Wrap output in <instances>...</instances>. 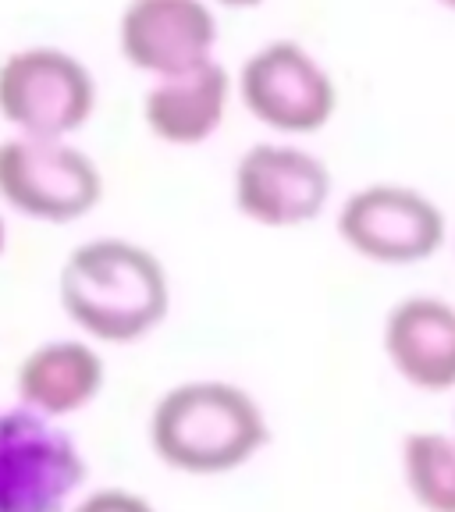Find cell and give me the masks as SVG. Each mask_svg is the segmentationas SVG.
<instances>
[{
	"label": "cell",
	"instance_id": "6da1fadb",
	"mask_svg": "<svg viewBox=\"0 0 455 512\" xmlns=\"http://www.w3.org/2000/svg\"><path fill=\"white\" fill-rule=\"evenodd\" d=\"M57 303L86 342L136 345L171 313V274L150 246L96 235L68 249L57 271Z\"/></svg>",
	"mask_w": 455,
	"mask_h": 512
},
{
	"label": "cell",
	"instance_id": "7a4b0ae2",
	"mask_svg": "<svg viewBox=\"0 0 455 512\" xmlns=\"http://www.w3.org/2000/svg\"><path fill=\"white\" fill-rule=\"evenodd\" d=\"M271 445V420L242 384L200 377L153 402L150 448L185 477H224L253 463Z\"/></svg>",
	"mask_w": 455,
	"mask_h": 512
},
{
	"label": "cell",
	"instance_id": "3957f363",
	"mask_svg": "<svg viewBox=\"0 0 455 512\" xmlns=\"http://www.w3.org/2000/svg\"><path fill=\"white\" fill-rule=\"evenodd\" d=\"M239 104L281 139L313 136L338 111V79L324 57L296 36L253 47L232 72Z\"/></svg>",
	"mask_w": 455,
	"mask_h": 512
},
{
	"label": "cell",
	"instance_id": "277c9868",
	"mask_svg": "<svg viewBox=\"0 0 455 512\" xmlns=\"http://www.w3.org/2000/svg\"><path fill=\"white\" fill-rule=\"evenodd\" d=\"M335 232L367 264L420 267L448 246L452 228L431 192L406 182H367L338 200Z\"/></svg>",
	"mask_w": 455,
	"mask_h": 512
},
{
	"label": "cell",
	"instance_id": "5b68a950",
	"mask_svg": "<svg viewBox=\"0 0 455 512\" xmlns=\"http://www.w3.org/2000/svg\"><path fill=\"white\" fill-rule=\"evenodd\" d=\"M93 68L57 43H22L0 57V118L22 136L72 139L96 111Z\"/></svg>",
	"mask_w": 455,
	"mask_h": 512
},
{
	"label": "cell",
	"instance_id": "8992f818",
	"mask_svg": "<svg viewBox=\"0 0 455 512\" xmlns=\"http://www.w3.org/2000/svg\"><path fill=\"white\" fill-rule=\"evenodd\" d=\"M104 200V171L75 139L22 136L0 139V203L47 224L93 214Z\"/></svg>",
	"mask_w": 455,
	"mask_h": 512
},
{
	"label": "cell",
	"instance_id": "52a82bcc",
	"mask_svg": "<svg viewBox=\"0 0 455 512\" xmlns=\"http://www.w3.org/2000/svg\"><path fill=\"white\" fill-rule=\"evenodd\" d=\"M86 477L82 448L61 424L0 409V512H68Z\"/></svg>",
	"mask_w": 455,
	"mask_h": 512
},
{
	"label": "cell",
	"instance_id": "ba28073f",
	"mask_svg": "<svg viewBox=\"0 0 455 512\" xmlns=\"http://www.w3.org/2000/svg\"><path fill=\"white\" fill-rule=\"evenodd\" d=\"M335 175L328 160L296 139H260L232 168V200L260 228H303L331 207Z\"/></svg>",
	"mask_w": 455,
	"mask_h": 512
},
{
	"label": "cell",
	"instance_id": "9c48e42d",
	"mask_svg": "<svg viewBox=\"0 0 455 512\" xmlns=\"http://www.w3.org/2000/svg\"><path fill=\"white\" fill-rule=\"evenodd\" d=\"M114 32L121 57L160 79L214 61L221 22L210 0H125Z\"/></svg>",
	"mask_w": 455,
	"mask_h": 512
},
{
	"label": "cell",
	"instance_id": "30bf717a",
	"mask_svg": "<svg viewBox=\"0 0 455 512\" xmlns=\"http://www.w3.org/2000/svg\"><path fill=\"white\" fill-rule=\"evenodd\" d=\"M381 352L406 388L420 395H455V303L413 292L388 306Z\"/></svg>",
	"mask_w": 455,
	"mask_h": 512
},
{
	"label": "cell",
	"instance_id": "8fae6325",
	"mask_svg": "<svg viewBox=\"0 0 455 512\" xmlns=\"http://www.w3.org/2000/svg\"><path fill=\"white\" fill-rule=\"evenodd\" d=\"M235 82L221 57L150 79L143 93V121L160 143L203 146L221 132L232 107Z\"/></svg>",
	"mask_w": 455,
	"mask_h": 512
},
{
	"label": "cell",
	"instance_id": "7c38bea8",
	"mask_svg": "<svg viewBox=\"0 0 455 512\" xmlns=\"http://www.w3.org/2000/svg\"><path fill=\"white\" fill-rule=\"evenodd\" d=\"M107 384L104 356L86 338H50L29 349L15 370V399L43 420H68L89 409Z\"/></svg>",
	"mask_w": 455,
	"mask_h": 512
},
{
	"label": "cell",
	"instance_id": "4fadbf2b",
	"mask_svg": "<svg viewBox=\"0 0 455 512\" xmlns=\"http://www.w3.org/2000/svg\"><path fill=\"white\" fill-rule=\"evenodd\" d=\"M399 480L420 512H455V434L448 427L402 434Z\"/></svg>",
	"mask_w": 455,
	"mask_h": 512
},
{
	"label": "cell",
	"instance_id": "5bb4252c",
	"mask_svg": "<svg viewBox=\"0 0 455 512\" xmlns=\"http://www.w3.org/2000/svg\"><path fill=\"white\" fill-rule=\"evenodd\" d=\"M68 512H157V505L150 498L136 495L125 488H96L79 495V502Z\"/></svg>",
	"mask_w": 455,
	"mask_h": 512
},
{
	"label": "cell",
	"instance_id": "9a60e30c",
	"mask_svg": "<svg viewBox=\"0 0 455 512\" xmlns=\"http://www.w3.org/2000/svg\"><path fill=\"white\" fill-rule=\"evenodd\" d=\"M210 4H224V8H256L264 0H210Z\"/></svg>",
	"mask_w": 455,
	"mask_h": 512
},
{
	"label": "cell",
	"instance_id": "2e32d148",
	"mask_svg": "<svg viewBox=\"0 0 455 512\" xmlns=\"http://www.w3.org/2000/svg\"><path fill=\"white\" fill-rule=\"evenodd\" d=\"M8 249V221H4V210H0V256Z\"/></svg>",
	"mask_w": 455,
	"mask_h": 512
},
{
	"label": "cell",
	"instance_id": "e0dca14e",
	"mask_svg": "<svg viewBox=\"0 0 455 512\" xmlns=\"http://www.w3.org/2000/svg\"><path fill=\"white\" fill-rule=\"evenodd\" d=\"M438 8H445V11H455V0H434Z\"/></svg>",
	"mask_w": 455,
	"mask_h": 512
},
{
	"label": "cell",
	"instance_id": "ac0fdd59",
	"mask_svg": "<svg viewBox=\"0 0 455 512\" xmlns=\"http://www.w3.org/2000/svg\"><path fill=\"white\" fill-rule=\"evenodd\" d=\"M448 249H452V260H455V228H452V235H448Z\"/></svg>",
	"mask_w": 455,
	"mask_h": 512
},
{
	"label": "cell",
	"instance_id": "d6986e66",
	"mask_svg": "<svg viewBox=\"0 0 455 512\" xmlns=\"http://www.w3.org/2000/svg\"><path fill=\"white\" fill-rule=\"evenodd\" d=\"M448 431L455 434V402H452V424H448Z\"/></svg>",
	"mask_w": 455,
	"mask_h": 512
}]
</instances>
